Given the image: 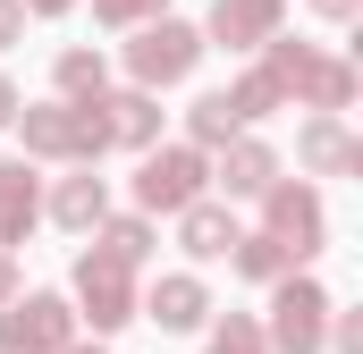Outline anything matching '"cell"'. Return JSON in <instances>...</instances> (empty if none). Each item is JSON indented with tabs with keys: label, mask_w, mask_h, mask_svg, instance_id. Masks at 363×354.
Returning a JSON list of instances; mask_svg holds the SVG:
<instances>
[{
	"label": "cell",
	"mask_w": 363,
	"mask_h": 354,
	"mask_svg": "<svg viewBox=\"0 0 363 354\" xmlns=\"http://www.w3.org/2000/svg\"><path fill=\"white\" fill-rule=\"evenodd\" d=\"M211 354H254V338H245V329H237V338H220V346Z\"/></svg>",
	"instance_id": "obj_11"
},
{
	"label": "cell",
	"mask_w": 363,
	"mask_h": 354,
	"mask_svg": "<svg viewBox=\"0 0 363 354\" xmlns=\"http://www.w3.org/2000/svg\"><path fill=\"white\" fill-rule=\"evenodd\" d=\"M262 177H271L262 152H237V161H228V185H262Z\"/></svg>",
	"instance_id": "obj_10"
},
{
	"label": "cell",
	"mask_w": 363,
	"mask_h": 354,
	"mask_svg": "<svg viewBox=\"0 0 363 354\" xmlns=\"http://www.w3.org/2000/svg\"><path fill=\"white\" fill-rule=\"evenodd\" d=\"M313 329H321V295L296 287V295L279 304V338H287V346H313Z\"/></svg>",
	"instance_id": "obj_3"
},
{
	"label": "cell",
	"mask_w": 363,
	"mask_h": 354,
	"mask_svg": "<svg viewBox=\"0 0 363 354\" xmlns=\"http://www.w3.org/2000/svg\"><path fill=\"white\" fill-rule=\"evenodd\" d=\"M271 17V0H220V34H254Z\"/></svg>",
	"instance_id": "obj_7"
},
{
	"label": "cell",
	"mask_w": 363,
	"mask_h": 354,
	"mask_svg": "<svg viewBox=\"0 0 363 354\" xmlns=\"http://www.w3.org/2000/svg\"><path fill=\"white\" fill-rule=\"evenodd\" d=\"M0 118H9V93H0Z\"/></svg>",
	"instance_id": "obj_13"
},
{
	"label": "cell",
	"mask_w": 363,
	"mask_h": 354,
	"mask_svg": "<svg viewBox=\"0 0 363 354\" xmlns=\"http://www.w3.org/2000/svg\"><path fill=\"white\" fill-rule=\"evenodd\" d=\"M60 338V304H26V312H9V346H51Z\"/></svg>",
	"instance_id": "obj_4"
},
{
	"label": "cell",
	"mask_w": 363,
	"mask_h": 354,
	"mask_svg": "<svg viewBox=\"0 0 363 354\" xmlns=\"http://www.w3.org/2000/svg\"><path fill=\"white\" fill-rule=\"evenodd\" d=\"M186 236H194V253H220V245H228V228H220L211 211H194V228H186Z\"/></svg>",
	"instance_id": "obj_8"
},
{
	"label": "cell",
	"mask_w": 363,
	"mask_h": 354,
	"mask_svg": "<svg viewBox=\"0 0 363 354\" xmlns=\"http://www.w3.org/2000/svg\"><path fill=\"white\" fill-rule=\"evenodd\" d=\"M279 228H287V236H296V253H304L321 219H313V202H296V194H279Z\"/></svg>",
	"instance_id": "obj_6"
},
{
	"label": "cell",
	"mask_w": 363,
	"mask_h": 354,
	"mask_svg": "<svg viewBox=\"0 0 363 354\" xmlns=\"http://www.w3.org/2000/svg\"><path fill=\"white\" fill-rule=\"evenodd\" d=\"M321 8H347V0H321Z\"/></svg>",
	"instance_id": "obj_14"
},
{
	"label": "cell",
	"mask_w": 363,
	"mask_h": 354,
	"mask_svg": "<svg viewBox=\"0 0 363 354\" xmlns=\"http://www.w3.org/2000/svg\"><path fill=\"white\" fill-rule=\"evenodd\" d=\"M186 59H194V34H186V25H161V34L135 42V68H144V76H178Z\"/></svg>",
	"instance_id": "obj_1"
},
{
	"label": "cell",
	"mask_w": 363,
	"mask_h": 354,
	"mask_svg": "<svg viewBox=\"0 0 363 354\" xmlns=\"http://www.w3.org/2000/svg\"><path fill=\"white\" fill-rule=\"evenodd\" d=\"M194 304H203L194 287H161V321H194Z\"/></svg>",
	"instance_id": "obj_9"
},
{
	"label": "cell",
	"mask_w": 363,
	"mask_h": 354,
	"mask_svg": "<svg viewBox=\"0 0 363 354\" xmlns=\"http://www.w3.org/2000/svg\"><path fill=\"white\" fill-rule=\"evenodd\" d=\"M26 169H0V236H17V219H26Z\"/></svg>",
	"instance_id": "obj_5"
},
{
	"label": "cell",
	"mask_w": 363,
	"mask_h": 354,
	"mask_svg": "<svg viewBox=\"0 0 363 354\" xmlns=\"http://www.w3.org/2000/svg\"><path fill=\"white\" fill-rule=\"evenodd\" d=\"M186 194H194V161L186 152H169V161L144 169V202H186Z\"/></svg>",
	"instance_id": "obj_2"
},
{
	"label": "cell",
	"mask_w": 363,
	"mask_h": 354,
	"mask_svg": "<svg viewBox=\"0 0 363 354\" xmlns=\"http://www.w3.org/2000/svg\"><path fill=\"white\" fill-rule=\"evenodd\" d=\"M101 8H110V17H127V8H135V0H101Z\"/></svg>",
	"instance_id": "obj_12"
},
{
	"label": "cell",
	"mask_w": 363,
	"mask_h": 354,
	"mask_svg": "<svg viewBox=\"0 0 363 354\" xmlns=\"http://www.w3.org/2000/svg\"><path fill=\"white\" fill-rule=\"evenodd\" d=\"M34 8H60V0H34Z\"/></svg>",
	"instance_id": "obj_15"
}]
</instances>
